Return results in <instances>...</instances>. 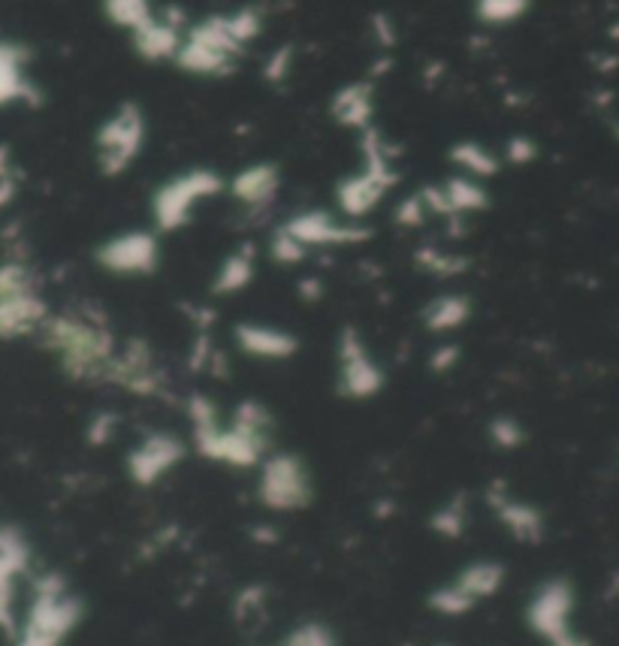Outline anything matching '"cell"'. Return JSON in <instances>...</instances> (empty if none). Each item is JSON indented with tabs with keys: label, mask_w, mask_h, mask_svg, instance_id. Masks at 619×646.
I'll use <instances>...</instances> for the list:
<instances>
[{
	"label": "cell",
	"mask_w": 619,
	"mask_h": 646,
	"mask_svg": "<svg viewBox=\"0 0 619 646\" xmlns=\"http://www.w3.org/2000/svg\"><path fill=\"white\" fill-rule=\"evenodd\" d=\"M184 417L191 423V450L199 460L236 471H252L272 453L275 417L267 402L242 399L227 417L206 393H191L184 399Z\"/></svg>",
	"instance_id": "obj_1"
},
{
	"label": "cell",
	"mask_w": 619,
	"mask_h": 646,
	"mask_svg": "<svg viewBox=\"0 0 619 646\" xmlns=\"http://www.w3.org/2000/svg\"><path fill=\"white\" fill-rule=\"evenodd\" d=\"M46 351L55 353L67 378L79 384H106L109 365L121 341L109 326V318L98 309H70L49 314L40 330Z\"/></svg>",
	"instance_id": "obj_2"
},
{
	"label": "cell",
	"mask_w": 619,
	"mask_h": 646,
	"mask_svg": "<svg viewBox=\"0 0 619 646\" xmlns=\"http://www.w3.org/2000/svg\"><path fill=\"white\" fill-rule=\"evenodd\" d=\"M260 34H263V13L257 7L211 13L188 28L172 64L197 79H227L236 73L248 46L257 42Z\"/></svg>",
	"instance_id": "obj_3"
},
{
	"label": "cell",
	"mask_w": 619,
	"mask_h": 646,
	"mask_svg": "<svg viewBox=\"0 0 619 646\" xmlns=\"http://www.w3.org/2000/svg\"><path fill=\"white\" fill-rule=\"evenodd\" d=\"M357 145H360V169L338 179L333 197H336V211H341L345 218L366 221L399 184V169L394 148L387 145V137L375 125L357 133Z\"/></svg>",
	"instance_id": "obj_4"
},
{
	"label": "cell",
	"mask_w": 619,
	"mask_h": 646,
	"mask_svg": "<svg viewBox=\"0 0 619 646\" xmlns=\"http://www.w3.org/2000/svg\"><path fill=\"white\" fill-rule=\"evenodd\" d=\"M85 622V602L57 571L34 580L28 617L15 629L13 646H64Z\"/></svg>",
	"instance_id": "obj_5"
},
{
	"label": "cell",
	"mask_w": 619,
	"mask_h": 646,
	"mask_svg": "<svg viewBox=\"0 0 619 646\" xmlns=\"http://www.w3.org/2000/svg\"><path fill=\"white\" fill-rule=\"evenodd\" d=\"M227 194V179L211 167H191L169 176L152 194V224L160 236L182 233L197 218L203 203Z\"/></svg>",
	"instance_id": "obj_6"
},
{
	"label": "cell",
	"mask_w": 619,
	"mask_h": 646,
	"mask_svg": "<svg viewBox=\"0 0 619 646\" xmlns=\"http://www.w3.org/2000/svg\"><path fill=\"white\" fill-rule=\"evenodd\" d=\"M578 590L568 577L541 580L523 607V622L544 646H592L586 634L575 629Z\"/></svg>",
	"instance_id": "obj_7"
},
{
	"label": "cell",
	"mask_w": 619,
	"mask_h": 646,
	"mask_svg": "<svg viewBox=\"0 0 619 646\" xmlns=\"http://www.w3.org/2000/svg\"><path fill=\"white\" fill-rule=\"evenodd\" d=\"M254 471L257 505L269 514H302L314 505V475L296 450H272Z\"/></svg>",
	"instance_id": "obj_8"
},
{
	"label": "cell",
	"mask_w": 619,
	"mask_h": 646,
	"mask_svg": "<svg viewBox=\"0 0 619 646\" xmlns=\"http://www.w3.org/2000/svg\"><path fill=\"white\" fill-rule=\"evenodd\" d=\"M149 142V118L137 100L118 103L94 130V160L106 179H118L133 169Z\"/></svg>",
	"instance_id": "obj_9"
},
{
	"label": "cell",
	"mask_w": 619,
	"mask_h": 646,
	"mask_svg": "<svg viewBox=\"0 0 619 646\" xmlns=\"http://www.w3.org/2000/svg\"><path fill=\"white\" fill-rule=\"evenodd\" d=\"M49 302L42 299L37 275L22 260L0 263V338L40 333L49 321Z\"/></svg>",
	"instance_id": "obj_10"
},
{
	"label": "cell",
	"mask_w": 619,
	"mask_h": 646,
	"mask_svg": "<svg viewBox=\"0 0 619 646\" xmlns=\"http://www.w3.org/2000/svg\"><path fill=\"white\" fill-rule=\"evenodd\" d=\"M336 390L348 402H372L387 390V369L353 323H345L336 336Z\"/></svg>",
	"instance_id": "obj_11"
},
{
	"label": "cell",
	"mask_w": 619,
	"mask_h": 646,
	"mask_svg": "<svg viewBox=\"0 0 619 646\" xmlns=\"http://www.w3.org/2000/svg\"><path fill=\"white\" fill-rule=\"evenodd\" d=\"M106 384L118 387L127 396H137V399H164V396H169L167 369L152 348V341L140 336H130L121 341V348L109 365Z\"/></svg>",
	"instance_id": "obj_12"
},
{
	"label": "cell",
	"mask_w": 619,
	"mask_h": 646,
	"mask_svg": "<svg viewBox=\"0 0 619 646\" xmlns=\"http://www.w3.org/2000/svg\"><path fill=\"white\" fill-rule=\"evenodd\" d=\"M188 453H191V441L167 429H152L127 450V480L137 490H155L188 460Z\"/></svg>",
	"instance_id": "obj_13"
},
{
	"label": "cell",
	"mask_w": 619,
	"mask_h": 646,
	"mask_svg": "<svg viewBox=\"0 0 619 646\" xmlns=\"http://www.w3.org/2000/svg\"><path fill=\"white\" fill-rule=\"evenodd\" d=\"M160 233L140 227L115 233L94 248V263L115 279H149L160 269Z\"/></svg>",
	"instance_id": "obj_14"
},
{
	"label": "cell",
	"mask_w": 619,
	"mask_h": 646,
	"mask_svg": "<svg viewBox=\"0 0 619 646\" xmlns=\"http://www.w3.org/2000/svg\"><path fill=\"white\" fill-rule=\"evenodd\" d=\"M284 230L299 240L309 251H324V248H351L372 240V230L363 221H351L341 211L330 209H302L294 211Z\"/></svg>",
	"instance_id": "obj_15"
},
{
	"label": "cell",
	"mask_w": 619,
	"mask_h": 646,
	"mask_svg": "<svg viewBox=\"0 0 619 646\" xmlns=\"http://www.w3.org/2000/svg\"><path fill=\"white\" fill-rule=\"evenodd\" d=\"M487 507H490L495 522H499L517 544H523V547H538V544L547 538V517H544V511H541L536 502L514 495L502 480L490 483V490H487Z\"/></svg>",
	"instance_id": "obj_16"
},
{
	"label": "cell",
	"mask_w": 619,
	"mask_h": 646,
	"mask_svg": "<svg viewBox=\"0 0 619 646\" xmlns=\"http://www.w3.org/2000/svg\"><path fill=\"white\" fill-rule=\"evenodd\" d=\"M423 199L429 206L433 218H444V221H463L468 215L490 209V191L480 179L456 172L451 179L438 184H426L421 188Z\"/></svg>",
	"instance_id": "obj_17"
},
{
	"label": "cell",
	"mask_w": 619,
	"mask_h": 646,
	"mask_svg": "<svg viewBox=\"0 0 619 646\" xmlns=\"http://www.w3.org/2000/svg\"><path fill=\"white\" fill-rule=\"evenodd\" d=\"M188 28H191V22H188V15L179 7L157 10L155 18L145 28L130 34L133 55L142 57L145 64H164V61L172 64L176 55H179V49H182Z\"/></svg>",
	"instance_id": "obj_18"
},
{
	"label": "cell",
	"mask_w": 619,
	"mask_h": 646,
	"mask_svg": "<svg viewBox=\"0 0 619 646\" xmlns=\"http://www.w3.org/2000/svg\"><path fill=\"white\" fill-rule=\"evenodd\" d=\"M233 345L240 348L242 357L257 360V363H287L302 351V341L296 333L275 326V323L240 321L233 326Z\"/></svg>",
	"instance_id": "obj_19"
},
{
	"label": "cell",
	"mask_w": 619,
	"mask_h": 646,
	"mask_svg": "<svg viewBox=\"0 0 619 646\" xmlns=\"http://www.w3.org/2000/svg\"><path fill=\"white\" fill-rule=\"evenodd\" d=\"M282 167L275 160H254L227 179V194L245 211H267L282 194Z\"/></svg>",
	"instance_id": "obj_20"
},
{
	"label": "cell",
	"mask_w": 619,
	"mask_h": 646,
	"mask_svg": "<svg viewBox=\"0 0 619 646\" xmlns=\"http://www.w3.org/2000/svg\"><path fill=\"white\" fill-rule=\"evenodd\" d=\"M30 52L25 42L0 40V109L3 106H40L42 91L30 79Z\"/></svg>",
	"instance_id": "obj_21"
},
{
	"label": "cell",
	"mask_w": 619,
	"mask_h": 646,
	"mask_svg": "<svg viewBox=\"0 0 619 646\" xmlns=\"http://www.w3.org/2000/svg\"><path fill=\"white\" fill-rule=\"evenodd\" d=\"M330 115L338 127L363 133L375 125V82L372 79H353L341 85L330 98Z\"/></svg>",
	"instance_id": "obj_22"
},
{
	"label": "cell",
	"mask_w": 619,
	"mask_h": 646,
	"mask_svg": "<svg viewBox=\"0 0 619 646\" xmlns=\"http://www.w3.org/2000/svg\"><path fill=\"white\" fill-rule=\"evenodd\" d=\"M257 279V245L254 242H242L240 248L227 254L218 263L215 275H211L209 294L218 299H230V296L245 294Z\"/></svg>",
	"instance_id": "obj_23"
},
{
	"label": "cell",
	"mask_w": 619,
	"mask_h": 646,
	"mask_svg": "<svg viewBox=\"0 0 619 646\" xmlns=\"http://www.w3.org/2000/svg\"><path fill=\"white\" fill-rule=\"evenodd\" d=\"M475 318V302L468 294H438L421 309V323L429 336H453Z\"/></svg>",
	"instance_id": "obj_24"
},
{
	"label": "cell",
	"mask_w": 619,
	"mask_h": 646,
	"mask_svg": "<svg viewBox=\"0 0 619 646\" xmlns=\"http://www.w3.org/2000/svg\"><path fill=\"white\" fill-rule=\"evenodd\" d=\"M451 583L475 605H483L502 592L507 583V568L499 559H472L451 577Z\"/></svg>",
	"instance_id": "obj_25"
},
{
	"label": "cell",
	"mask_w": 619,
	"mask_h": 646,
	"mask_svg": "<svg viewBox=\"0 0 619 646\" xmlns=\"http://www.w3.org/2000/svg\"><path fill=\"white\" fill-rule=\"evenodd\" d=\"M448 160H451L453 167L460 169L463 176H472V179H480V182L495 179L502 164H505L502 155H495L490 145H483V142L478 140L453 142L451 148H448Z\"/></svg>",
	"instance_id": "obj_26"
},
{
	"label": "cell",
	"mask_w": 619,
	"mask_h": 646,
	"mask_svg": "<svg viewBox=\"0 0 619 646\" xmlns=\"http://www.w3.org/2000/svg\"><path fill=\"white\" fill-rule=\"evenodd\" d=\"M472 522V511H468V495H451L448 502L429 514V532L438 534L441 541H460Z\"/></svg>",
	"instance_id": "obj_27"
},
{
	"label": "cell",
	"mask_w": 619,
	"mask_h": 646,
	"mask_svg": "<svg viewBox=\"0 0 619 646\" xmlns=\"http://www.w3.org/2000/svg\"><path fill=\"white\" fill-rule=\"evenodd\" d=\"M103 15L113 28L125 30V34H137L155 18V3L152 0H100Z\"/></svg>",
	"instance_id": "obj_28"
},
{
	"label": "cell",
	"mask_w": 619,
	"mask_h": 646,
	"mask_svg": "<svg viewBox=\"0 0 619 646\" xmlns=\"http://www.w3.org/2000/svg\"><path fill=\"white\" fill-rule=\"evenodd\" d=\"M414 263H417L421 272L433 275V279H460L463 272H468V257L444 251L438 245H421L414 251Z\"/></svg>",
	"instance_id": "obj_29"
},
{
	"label": "cell",
	"mask_w": 619,
	"mask_h": 646,
	"mask_svg": "<svg viewBox=\"0 0 619 646\" xmlns=\"http://www.w3.org/2000/svg\"><path fill=\"white\" fill-rule=\"evenodd\" d=\"M532 10V0H475V18L487 28L517 25Z\"/></svg>",
	"instance_id": "obj_30"
},
{
	"label": "cell",
	"mask_w": 619,
	"mask_h": 646,
	"mask_svg": "<svg viewBox=\"0 0 619 646\" xmlns=\"http://www.w3.org/2000/svg\"><path fill=\"white\" fill-rule=\"evenodd\" d=\"M426 607L444 619H463L478 605H475L468 595H463V592L456 590L451 580H444L441 586H436V590L426 595Z\"/></svg>",
	"instance_id": "obj_31"
},
{
	"label": "cell",
	"mask_w": 619,
	"mask_h": 646,
	"mask_svg": "<svg viewBox=\"0 0 619 646\" xmlns=\"http://www.w3.org/2000/svg\"><path fill=\"white\" fill-rule=\"evenodd\" d=\"M279 646H338V634L324 619H302L284 634Z\"/></svg>",
	"instance_id": "obj_32"
},
{
	"label": "cell",
	"mask_w": 619,
	"mask_h": 646,
	"mask_svg": "<svg viewBox=\"0 0 619 646\" xmlns=\"http://www.w3.org/2000/svg\"><path fill=\"white\" fill-rule=\"evenodd\" d=\"M487 438H490L493 448L514 453V450H520L529 441V429L517 417H511V414H495L487 423Z\"/></svg>",
	"instance_id": "obj_33"
},
{
	"label": "cell",
	"mask_w": 619,
	"mask_h": 646,
	"mask_svg": "<svg viewBox=\"0 0 619 646\" xmlns=\"http://www.w3.org/2000/svg\"><path fill=\"white\" fill-rule=\"evenodd\" d=\"M309 248L299 240H294L282 224L272 230V236H269V257H272V263H279V267H299V263L309 260Z\"/></svg>",
	"instance_id": "obj_34"
},
{
	"label": "cell",
	"mask_w": 619,
	"mask_h": 646,
	"mask_svg": "<svg viewBox=\"0 0 619 646\" xmlns=\"http://www.w3.org/2000/svg\"><path fill=\"white\" fill-rule=\"evenodd\" d=\"M294 61L296 52L294 46H279V49H272L267 57H263V82L269 85H284L291 79V73H294Z\"/></svg>",
	"instance_id": "obj_35"
},
{
	"label": "cell",
	"mask_w": 619,
	"mask_h": 646,
	"mask_svg": "<svg viewBox=\"0 0 619 646\" xmlns=\"http://www.w3.org/2000/svg\"><path fill=\"white\" fill-rule=\"evenodd\" d=\"M429 218H433V215H429V206H426V199H423L421 191L402 199L394 211V221L402 227V230H417V227L426 224Z\"/></svg>",
	"instance_id": "obj_36"
},
{
	"label": "cell",
	"mask_w": 619,
	"mask_h": 646,
	"mask_svg": "<svg viewBox=\"0 0 619 646\" xmlns=\"http://www.w3.org/2000/svg\"><path fill=\"white\" fill-rule=\"evenodd\" d=\"M502 160L511 164V167H529L538 160V142L526 133H517L505 142V152H502Z\"/></svg>",
	"instance_id": "obj_37"
},
{
	"label": "cell",
	"mask_w": 619,
	"mask_h": 646,
	"mask_svg": "<svg viewBox=\"0 0 619 646\" xmlns=\"http://www.w3.org/2000/svg\"><path fill=\"white\" fill-rule=\"evenodd\" d=\"M263 607H267V586H260V583L245 586V590H240V595H236V619H240V622L260 617Z\"/></svg>",
	"instance_id": "obj_38"
},
{
	"label": "cell",
	"mask_w": 619,
	"mask_h": 646,
	"mask_svg": "<svg viewBox=\"0 0 619 646\" xmlns=\"http://www.w3.org/2000/svg\"><path fill=\"white\" fill-rule=\"evenodd\" d=\"M118 432V417H115L113 411H103L98 417H91V426H88V441L94 444V448H106L109 441Z\"/></svg>",
	"instance_id": "obj_39"
},
{
	"label": "cell",
	"mask_w": 619,
	"mask_h": 646,
	"mask_svg": "<svg viewBox=\"0 0 619 646\" xmlns=\"http://www.w3.org/2000/svg\"><path fill=\"white\" fill-rule=\"evenodd\" d=\"M460 357H463V348L453 345V341H444V345H438L436 351L429 353V372L448 375V372H453L460 365Z\"/></svg>",
	"instance_id": "obj_40"
},
{
	"label": "cell",
	"mask_w": 619,
	"mask_h": 646,
	"mask_svg": "<svg viewBox=\"0 0 619 646\" xmlns=\"http://www.w3.org/2000/svg\"><path fill=\"white\" fill-rule=\"evenodd\" d=\"M372 30H375V37H378L381 49H390V46L396 42L394 22H390L384 13H378L375 18H372Z\"/></svg>",
	"instance_id": "obj_41"
},
{
	"label": "cell",
	"mask_w": 619,
	"mask_h": 646,
	"mask_svg": "<svg viewBox=\"0 0 619 646\" xmlns=\"http://www.w3.org/2000/svg\"><path fill=\"white\" fill-rule=\"evenodd\" d=\"M302 296H306V299H318V296H321V284L318 282H302Z\"/></svg>",
	"instance_id": "obj_42"
},
{
	"label": "cell",
	"mask_w": 619,
	"mask_h": 646,
	"mask_svg": "<svg viewBox=\"0 0 619 646\" xmlns=\"http://www.w3.org/2000/svg\"><path fill=\"white\" fill-rule=\"evenodd\" d=\"M436 646H451V644H436Z\"/></svg>",
	"instance_id": "obj_43"
}]
</instances>
